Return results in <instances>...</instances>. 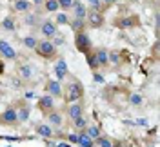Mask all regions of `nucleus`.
<instances>
[{"label":"nucleus","mask_w":160,"mask_h":147,"mask_svg":"<svg viewBox=\"0 0 160 147\" xmlns=\"http://www.w3.org/2000/svg\"><path fill=\"white\" fill-rule=\"evenodd\" d=\"M64 95H66V100L69 102V104H75V102H80L82 96H84V86L77 82V80H73L69 82L66 87H64Z\"/></svg>","instance_id":"1"},{"label":"nucleus","mask_w":160,"mask_h":147,"mask_svg":"<svg viewBox=\"0 0 160 147\" xmlns=\"http://www.w3.org/2000/svg\"><path fill=\"white\" fill-rule=\"evenodd\" d=\"M35 51H37V55H38L40 58H46V60H51L57 56V47L53 46V42L51 40H38V44H37V47H35Z\"/></svg>","instance_id":"2"},{"label":"nucleus","mask_w":160,"mask_h":147,"mask_svg":"<svg viewBox=\"0 0 160 147\" xmlns=\"http://www.w3.org/2000/svg\"><path fill=\"white\" fill-rule=\"evenodd\" d=\"M75 47L78 53H84L88 55L89 51H93V44H91V38L86 31H80V33H75Z\"/></svg>","instance_id":"3"},{"label":"nucleus","mask_w":160,"mask_h":147,"mask_svg":"<svg viewBox=\"0 0 160 147\" xmlns=\"http://www.w3.org/2000/svg\"><path fill=\"white\" fill-rule=\"evenodd\" d=\"M104 22H106V18H104V13H102V11H95V9L88 11L86 26H89V27H93V29H98V27L104 26Z\"/></svg>","instance_id":"4"},{"label":"nucleus","mask_w":160,"mask_h":147,"mask_svg":"<svg viewBox=\"0 0 160 147\" xmlns=\"http://www.w3.org/2000/svg\"><path fill=\"white\" fill-rule=\"evenodd\" d=\"M113 24L117 27H120V29H129V27H138L140 18L137 15H129V17H120V18H117Z\"/></svg>","instance_id":"5"},{"label":"nucleus","mask_w":160,"mask_h":147,"mask_svg":"<svg viewBox=\"0 0 160 147\" xmlns=\"http://www.w3.org/2000/svg\"><path fill=\"white\" fill-rule=\"evenodd\" d=\"M17 124H18V118H17V109L15 107H8L0 115V125L11 127V125H17Z\"/></svg>","instance_id":"6"},{"label":"nucleus","mask_w":160,"mask_h":147,"mask_svg":"<svg viewBox=\"0 0 160 147\" xmlns=\"http://www.w3.org/2000/svg\"><path fill=\"white\" fill-rule=\"evenodd\" d=\"M37 107L44 113V115H48L51 111H55V98L49 96V95H44V96L38 98V104H37Z\"/></svg>","instance_id":"7"},{"label":"nucleus","mask_w":160,"mask_h":147,"mask_svg":"<svg viewBox=\"0 0 160 147\" xmlns=\"http://www.w3.org/2000/svg\"><path fill=\"white\" fill-rule=\"evenodd\" d=\"M46 95H49L53 98H60L64 95V87H62V84H60L58 80H48V84H46Z\"/></svg>","instance_id":"8"},{"label":"nucleus","mask_w":160,"mask_h":147,"mask_svg":"<svg viewBox=\"0 0 160 147\" xmlns=\"http://www.w3.org/2000/svg\"><path fill=\"white\" fill-rule=\"evenodd\" d=\"M40 33L46 37V40L57 37V24H55L53 20H44V22H40Z\"/></svg>","instance_id":"9"},{"label":"nucleus","mask_w":160,"mask_h":147,"mask_svg":"<svg viewBox=\"0 0 160 147\" xmlns=\"http://www.w3.org/2000/svg\"><path fill=\"white\" fill-rule=\"evenodd\" d=\"M0 55L6 60H17V56H18L15 47L11 46L9 42H6V40H0Z\"/></svg>","instance_id":"10"},{"label":"nucleus","mask_w":160,"mask_h":147,"mask_svg":"<svg viewBox=\"0 0 160 147\" xmlns=\"http://www.w3.org/2000/svg\"><path fill=\"white\" fill-rule=\"evenodd\" d=\"M68 73H69V69H68V62H66L64 58H58L57 60V64H55V76H57V80L62 82V80L68 76Z\"/></svg>","instance_id":"11"},{"label":"nucleus","mask_w":160,"mask_h":147,"mask_svg":"<svg viewBox=\"0 0 160 147\" xmlns=\"http://www.w3.org/2000/svg\"><path fill=\"white\" fill-rule=\"evenodd\" d=\"M71 9H73V13H75V17H73V18L86 20V17H88V9H86V4H84V2H80V0H75Z\"/></svg>","instance_id":"12"},{"label":"nucleus","mask_w":160,"mask_h":147,"mask_svg":"<svg viewBox=\"0 0 160 147\" xmlns=\"http://www.w3.org/2000/svg\"><path fill=\"white\" fill-rule=\"evenodd\" d=\"M68 116H69L71 120L84 116V107H82V104H80V102H75V104H71L69 107H68Z\"/></svg>","instance_id":"13"},{"label":"nucleus","mask_w":160,"mask_h":147,"mask_svg":"<svg viewBox=\"0 0 160 147\" xmlns=\"http://www.w3.org/2000/svg\"><path fill=\"white\" fill-rule=\"evenodd\" d=\"M46 120L49 122V125H53V127H60V125L64 124L62 115H60L57 109H55V111H51V113H48V115H46Z\"/></svg>","instance_id":"14"},{"label":"nucleus","mask_w":160,"mask_h":147,"mask_svg":"<svg viewBox=\"0 0 160 147\" xmlns=\"http://www.w3.org/2000/svg\"><path fill=\"white\" fill-rule=\"evenodd\" d=\"M95 53V56H97V62H98L100 67H108L109 66V58H108V51L102 47V49H97V51H93Z\"/></svg>","instance_id":"15"},{"label":"nucleus","mask_w":160,"mask_h":147,"mask_svg":"<svg viewBox=\"0 0 160 147\" xmlns=\"http://www.w3.org/2000/svg\"><path fill=\"white\" fill-rule=\"evenodd\" d=\"M78 145L80 147H95V140L89 138V135L86 133V129L78 133Z\"/></svg>","instance_id":"16"},{"label":"nucleus","mask_w":160,"mask_h":147,"mask_svg":"<svg viewBox=\"0 0 160 147\" xmlns=\"http://www.w3.org/2000/svg\"><path fill=\"white\" fill-rule=\"evenodd\" d=\"M35 131H37V135H40V136H44V138L55 136V135H53V127H51L49 124H38V125L35 127Z\"/></svg>","instance_id":"17"},{"label":"nucleus","mask_w":160,"mask_h":147,"mask_svg":"<svg viewBox=\"0 0 160 147\" xmlns=\"http://www.w3.org/2000/svg\"><path fill=\"white\" fill-rule=\"evenodd\" d=\"M86 64H88V67H89L93 73H95V71H98V67H100L98 62H97V56H95V53H93V51H89V53L86 55Z\"/></svg>","instance_id":"18"},{"label":"nucleus","mask_w":160,"mask_h":147,"mask_svg":"<svg viewBox=\"0 0 160 147\" xmlns=\"http://www.w3.org/2000/svg\"><path fill=\"white\" fill-rule=\"evenodd\" d=\"M31 4L29 0H15V9L18 11V13H26V11L31 9Z\"/></svg>","instance_id":"19"},{"label":"nucleus","mask_w":160,"mask_h":147,"mask_svg":"<svg viewBox=\"0 0 160 147\" xmlns=\"http://www.w3.org/2000/svg\"><path fill=\"white\" fill-rule=\"evenodd\" d=\"M17 118H18V122H28L29 120V107L28 105H24V107H17Z\"/></svg>","instance_id":"20"},{"label":"nucleus","mask_w":160,"mask_h":147,"mask_svg":"<svg viewBox=\"0 0 160 147\" xmlns=\"http://www.w3.org/2000/svg\"><path fill=\"white\" fill-rule=\"evenodd\" d=\"M71 29L75 33H80V31H86V20H78V18H73L69 22Z\"/></svg>","instance_id":"21"},{"label":"nucleus","mask_w":160,"mask_h":147,"mask_svg":"<svg viewBox=\"0 0 160 147\" xmlns=\"http://www.w3.org/2000/svg\"><path fill=\"white\" fill-rule=\"evenodd\" d=\"M2 27H4L6 31H15V29H17V26H15V20L11 18V17L2 18Z\"/></svg>","instance_id":"22"},{"label":"nucleus","mask_w":160,"mask_h":147,"mask_svg":"<svg viewBox=\"0 0 160 147\" xmlns=\"http://www.w3.org/2000/svg\"><path fill=\"white\" fill-rule=\"evenodd\" d=\"M18 75L24 80H29L31 76H33V69H31V66H22V67L18 69Z\"/></svg>","instance_id":"23"},{"label":"nucleus","mask_w":160,"mask_h":147,"mask_svg":"<svg viewBox=\"0 0 160 147\" xmlns=\"http://www.w3.org/2000/svg\"><path fill=\"white\" fill-rule=\"evenodd\" d=\"M86 133H88L89 138H93V140H97L98 136H102V135H100V127H97V125H88V127H86Z\"/></svg>","instance_id":"24"},{"label":"nucleus","mask_w":160,"mask_h":147,"mask_svg":"<svg viewBox=\"0 0 160 147\" xmlns=\"http://www.w3.org/2000/svg\"><path fill=\"white\" fill-rule=\"evenodd\" d=\"M55 24H60V26H69V17H68V15H66V13H58V15H57V17H55Z\"/></svg>","instance_id":"25"},{"label":"nucleus","mask_w":160,"mask_h":147,"mask_svg":"<svg viewBox=\"0 0 160 147\" xmlns=\"http://www.w3.org/2000/svg\"><path fill=\"white\" fill-rule=\"evenodd\" d=\"M73 125H75V129H78V131H84V129L88 127V122H86L84 116H80V118H75L73 120Z\"/></svg>","instance_id":"26"},{"label":"nucleus","mask_w":160,"mask_h":147,"mask_svg":"<svg viewBox=\"0 0 160 147\" xmlns=\"http://www.w3.org/2000/svg\"><path fill=\"white\" fill-rule=\"evenodd\" d=\"M44 6H46V11H49V13H57V11L60 9L58 4H57V0H46Z\"/></svg>","instance_id":"27"},{"label":"nucleus","mask_w":160,"mask_h":147,"mask_svg":"<svg viewBox=\"0 0 160 147\" xmlns=\"http://www.w3.org/2000/svg\"><path fill=\"white\" fill-rule=\"evenodd\" d=\"M95 142H97L98 147H113V142H111L109 138H106V136H98Z\"/></svg>","instance_id":"28"},{"label":"nucleus","mask_w":160,"mask_h":147,"mask_svg":"<svg viewBox=\"0 0 160 147\" xmlns=\"http://www.w3.org/2000/svg\"><path fill=\"white\" fill-rule=\"evenodd\" d=\"M22 42H24V46H26V47H29V49H35V47H37V44H38V40L35 38V37H26Z\"/></svg>","instance_id":"29"},{"label":"nucleus","mask_w":160,"mask_h":147,"mask_svg":"<svg viewBox=\"0 0 160 147\" xmlns=\"http://www.w3.org/2000/svg\"><path fill=\"white\" fill-rule=\"evenodd\" d=\"M73 2H75V0H57L58 7L60 9H64V11H69L71 7H73Z\"/></svg>","instance_id":"30"},{"label":"nucleus","mask_w":160,"mask_h":147,"mask_svg":"<svg viewBox=\"0 0 160 147\" xmlns=\"http://www.w3.org/2000/svg\"><path fill=\"white\" fill-rule=\"evenodd\" d=\"M108 58H109V64H115V66H118V64H120V55L117 53V51L108 53Z\"/></svg>","instance_id":"31"},{"label":"nucleus","mask_w":160,"mask_h":147,"mask_svg":"<svg viewBox=\"0 0 160 147\" xmlns=\"http://www.w3.org/2000/svg\"><path fill=\"white\" fill-rule=\"evenodd\" d=\"M129 102H131V104H133V105H140V104H142V96H140V95H137V93H135V95H131Z\"/></svg>","instance_id":"32"},{"label":"nucleus","mask_w":160,"mask_h":147,"mask_svg":"<svg viewBox=\"0 0 160 147\" xmlns=\"http://www.w3.org/2000/svg\"><path fill=\"white\" fill-rule=\"evenodd\" d=\"M24 22H26L28 26H35V24H37L38 20H37V15H28V17H26V20H24Z\"/></svg>","instance_id":"33"},{"label":"nucleus","mask_w":160,"mask_h":147,"mask_svg":"<svg viewBox=\"0 0 160 147\" xmlns=\"http://www.w3.org/2000/svg\"><path fill=\"white\" fill-rule=\"evenodd\" d=\"M88 4L91 6V9H95V11H100V0H88Z\"/></svg>","instance_id":"34"},{"label":"nucleus","mask_w":160,"mask_h":147,"mask_svg":"<svg viewBox=\"0 0 160 147\" xmlns=\"http://www.w3.org/2000/svg\"><path fill=\"white\" fill-rule=\"evenodd\" d=\"M68 142H69V144H75V145H78V133L69 135V136H68Z\"/></svg>","instance_id":"35"},{"label":"nucleus","mask_w":160,"mask_h":147,"mask_svg":"<svg viewBox=\"0 0 160 147\" xmlns=\"http://www.w3.org/2000/svg\"><path fill=\"white\" fill-rule=\"evenodd\" d=\"M93 76H95V82H98V84H104V78H102V75H100L98 71H95V75H93Z\"/></svg>","instance_id":"36"},{"label":"nucleus","mask_w":160,"mask_h":147,"mask_svg":"<svg viewBox=\"0 0 160 147\" xmlns=\"http://www.w3.org/2000/svg\"><path fill=\"white\" fill-rule=\"evenodd\" d=\"M35 96V93H33V91H31V93H26V98H33Z\"/></svg>","instance_id":"37"},{"label":"nucleus","mask_w":160,"mask_h":147,"mask_svg":"<svg viewBox=\"0 0 160 147\" xmlns=\"http://www.w3.org/2000/svg\"><path fill=\"white\" fill-rule=\"evenodd\" d=\"M31 4H37V6H40V4H44V0H35V2H31Z\"/></svg>","instance_id":"38"},{"label":"nucleus","mask_w":160,"mask_h":147,"mask_svg":"<svg viewBox=\"0 0 160 147\" xmlns=\"http://www.w3.org/2000/svg\"><path fill=\"white\" fill-rule=\"evenodd\" d=\"M57 147H71V145H69V144H58Z\"/></svg>","instance_id":"39"},{"label":"nucleus","mask_w":160,"mask_h":147,"mask_svg":"<svg viewBox=\"0 0 160 147\" xmlns=\"http://www.w3.org/2000/svg\"><path fill=\"white\" fill-rule=\"evenodd\" d=\"M113 147H124L122 144H113Z\"/></svg>","instance_id":"40"}]
</instances>
